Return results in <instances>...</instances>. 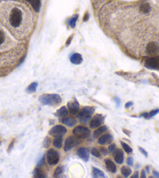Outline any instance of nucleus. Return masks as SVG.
Listing matches in <instances>:
<instances>
[{
  "instance_id": "f257e3e1",
  "label": "nucleus",
  "mask_w": 159,
  "mask_h": 178,
  "mask_svg": "<svg viewBox=\"0 0 159 178\" xmlns=\"http://www.w3.org/2000/svg\"><path fill=\"white\" fill-rule=\"evenodd\" d=\"M0 19L4 26L19 39L27 38L34 26V14L30 8L16 1L1 2Z\"/></svg>"
},
{
  "instance_id": "f03ea898",
  "label": "nucleus",
  "mask_w": 159,
  "mask_h": 178,
  "mask_svg": "<svg viewBox=\"0 0 159 178\" xmlns=\"http://www.w3.org/2000/svg\"><path fill=\"white\" fill-rule=\"evenodd\" d=\"M40 102L44 106H57L62 102V98L57 94H44L39 97Z\"/></svg>"
},
{
  "instance_id": "7ed1b4c3",
  "label": "nucleus",
  "mask_w": 159,
  "mask_h": 178,
  "mask_svg": "<svg viewBox=\"0 0 159 178\" xmlns=\"http://www.w3.org/2000/svg\"><path fill=\"white\" fill-rule=\"evenodd\" d=\"M95 111V108L91 106H85L77 114V118L82 124H87L91 119L93 113Z\"/></svg>"
},
{
  "instance_id": "20e7f679",
  "label": "nucleus",
  "mask_w": 159,
  "mask_h": 178,
  "mask_svg": "<svg viewBox=\"0 0 159 178\" xmlns=\"http://www.w3.org/2000/svg\"><path fill=\"white\" fill-rule=\"evenodd\" d=\"M143 51L145 54L151 57L158 56H159V42L157 41H150L144 47Z\"/></svg>"
},
{
  "instance_id": "39448f33",
  "label": "nucleus",
  "mask_w": 159,
  "mask_h": 178,
  "mask_svg": "<svg viewBox=\"0 0 159 178\" xmlns=\"http://www.w3.org/2000/svg\"><path fill=\"white\" fill-rule=\"evenodd\" d=\"M74 136L78 138H87L91 135V131L83 126H78L73 130Z\"/></svg>"
},
{
  "instance_id": "423d86ee",
  "label": "nucleus",
  "mask_w": 159,
  "mask_h": 178,
  "mask_svg": "<svg viewBox=\"0 0 159 178\" xmlns=\"http://www.w3.org/2000/svg\"><path fill=\"white\" fill-rule=\"evenodd\" d=\"M81 143L80 138H78L76 136H70L66 138L64 145V151L65 152H69L72 148L76 147V145H78Z\"/></svg>"
},
{
  "instance_id": "0eeeda50",
  "label": "nucleus",
  "mask_w": 159,
  "mask_h": 178,
  "mask_svg": "<svg viewBox=\"0 0 159 178\" xmlns=\"http://www.w3.org/2000/svg\"><path fill=\"white\" fill-rule=\"evenodd\" d=\"M59 160V154L56 150L53 148L48 149L47 152V162L51 166L56 165Z\"/></svg>"
},
{
  "instance_id": "6e6552de",
  "label": "nucleus",
  "mask_w": 159,
  "mask_h": 178,
  "mask_svg": "<svg viewBox=\"0 0 159 178\" xmlns=\"http://www.w3.org/2000/svg\"><path fill=\"white\" fill-rule=\"evenodd\" d=\"M144 66L152 70H159V56L149 57L145 60Z\"/></svg>"
},
{
  "instance_id": "1a4fd4ad",
  "label": "nucleus",
  "mask_w": 159,
  "mask_h": 178,
  "mask_svg": "<svg viewBox=\"0 0 159 178\" xmlns=\"http://www.w3.org/2000/svg\"><path fill=\"white\" fill-rule=\"evenodd\" d=\"M66 131H67V130L65 126H62V125H56L50 130L48 134L51 136H54L55 137H63V135L66 133Z\"/></svg>"
},
{
  "instance_id": "9d476101",
  "label": "nucleus",
  "mask_w": 159,
  "mask_h": 178,
  "mask_svg": "<svg viewBox=\"0 0 159 178\" xmlns=\"http://www.w3.org/2000/svg\"><path fill=\"white\" fill-rule=\"evenodd\" d=\"M104 117L101 114H97L96 116H94V118L92 119L90 123V127L92 129L98 128L101 126L103 123H104Z\"/></svg>"
},
{
  "instance_id": "9b49d317",
  "label": "nucleus",
  "mask_w": 159,
  "mask_h": 178,
  "mask_svg": "<svg viewBox=\"0 0 159 178\" xmlns=\"http://www.w3.org/2000/svg\"><path fill=\"white\" fill-rule=\"evenodd\" d=\"M67 107L69 109V110L71 114L73 115H76L80 111V105H79L78 102L76 101V99H73V101H71L70 102H68Z\"/></svg>"
},
{
  "instance_id": "f8f14e48",
  "label": "nucleus",
  "mask_w": 159,
  "mask_h": 178,
  "mask_svg": "<svg viewBox=\"0 0 159 178\" xmlns=\"http://www.w3.org/2000/svg\"><path fill=\"white\" fill-rule=\"evenodd\" d=\"M76 155H77L78 157H80L81 159L84 160V161L87 162L89 159V157H90V152H89L88 148L81 147L79 148L77 151H76Z\"/></svg>"
},
{
  "instance_id": "ddd939ff",
  "label": "nucleus",
  "mask_w": 159,
  "mask_h": 178,
  "mask_svg": "<svg viewBox=\"0 0 159 178\" xmlns=\"http://www.w3.org/2000/svg\"><path fill=\"white\" fill-rule=\"evenodd\" d=\"M61 122L64 125L70 126V127H73V126H74L76 124V120L73 116H66V117H63L61 120Z\"/></svg>"
},
{
  "instance_id": "4468645a",
  "label": "nucleus",
  "mask_w": 159,
  "mask_h": 178,
  "mask_svg": "<svg viewBox=\"0 0 159 178\" xmlns=\"http://www.w3.org/2000/svg\"><path fill=\"white\" fill-rule=\"evenodd\" d=\"M112 139H113V137H112V134H105L102 135V136L98 138V144H100V145H106V144L110 143V142L112 141Z\"/></svg>"
},
{
  "instance_id": "2eb2a0df",
  "label": "nucleus",
  "mask_w": 159,
  "mask_h": 178,
  "mask_svg": "<svg viewBox=\"0 0 159 178\" xmlns=\"http://www.w3.org/2000/svg\"><path fill=\"white\" fill-rule=\"evenodd\" d=\"M115 161L118 164H123L124 161V155L123 152L121 149H115V151L113 153Z\"/></svg>"
},
{
  "instance_id": "dca6fc26",
  "label": "nucleus",
  "mask_w": 159,
  "mask_h": 178,
  "mask_svg": "<svg viewBox=\"0 0 159 178\" xmlns=\"http://www.w3.org/2000/svg\"><path fill=\"white\" fill-rule=\"evenodd\" d=\"M70 62L75 65L81 64L83 62V57L79 53H73L70 56Z\"/></svg>"
},
{
  "instance_id": "f3484780",
  "label": "nucleus",
  "mask_w": 159,
  "mask_h": 178,
  "mask_svg": "<svg viewBox=\"0 0 159 178\" xmlns=\"http://www.w3.org/2000/svg\"><path fill=\"white\" fill-rule=\"evenodd\" d=\"M27 2H28L31 5L33 9L34 10L35 12L38 13L42 6V3H41V0H25Z\"/></svg>"
},
{
  "instance_id": "a211bd4d",
  "label": "nucleus",
  "mask_w": 159,
  "mask_h": 178,
  "mask_svg": "<svg viewBox=\"0 0 159 178\" xmlns=\"http://www.w3.org/2000/svg\"><path fill=\"white\" fill-rule=\"evenodd\" d=\"M92 175L94 178H108L103 171L95 167L92 168Z\"/></svg>"
},
{
  "instance_id": "6ab92c4d",
  "label": "nucleus",
  "mask_w": 159,
  "mask_h": 178,
  "mask_svg": "<svg viewBox=\"0 0 159 178\" xmlns=\"http://www.w3.org/2000/svg\"><path fill=\"white\" fill-rule=\"evenodd\" d=\"M104 163H105L106 167L110 172H112L113 173L116 172V166L112 160L109 159H104Z\"/></svg>"
},
{
  "instance_id": "aec40b11",
  "label": "nucleus",
  "mask_w": 159,
  "mask_h": 178,
  "mask_svg": "<svg viewBox=\"0 0 159 178\" xmlns=\"http://www.w3.org/2000/svg\"><path fill=\"white\" fill-rule=\"evenodd\" d=\"M107 131H108L107 126H99V127H98L97 130H95L94 133H93V137H94V138H97V137H98V136H100V135L104 134Z\"/></svg>"
},
{
  "instance_id": "412c9836",
  "label": "nucleus",
  "mask_w": 159,
  "mask_h": 178,
  "mask_svg": "<svg viewBox=\"0 0 159 178\" xmlns=\"http://www.w3.org/2000/svg\"><path fill=\"white\" fill-rule=\"evenodd\" d=\"M68 113H69V112H68L66 107V106H63V107H61L59 109H58L55 115L56 116H58V117H63H63L67 116Z\"/></svg>"
},
{
  "instance_id": "4be33fe9",
  "label": "nucleus",
  "mask_w": 159,
  "mask_h": 178,
  "mask_svg": "<svg viewBox=\"0 0 159 178\" xmlns=\"http://www.w3.org/2000/svg\"><path fill=\"white\" fill-rule=\"evenodd\" d=\"M34 178H45L44 172L40 167H36L34 170Z\"/></svg>"
},
{
  "instance_id": "5701e85b",
  "label": "nucleus",
  "mask_w": 159,
  "mask_h": 178,
  "mask_svg": "<svg viewBox=\"0 0 159 178\" xmlns=\"http://www.w3.org/2000/svg\"><path fill=\"white\" fill-rule=\"evenodd\" d=\"M121 173L124 177L127 178L132 173V170L129 166H123V167L121 168Z\"/></svg>"
},
{
  "instance_id": "b1692460",
  "label": "nucleus",
  "mask_w": 159,
  "mask_h": 178,
  "mask_svg": "<svg viewBox=\"0 0 159 178\" xmlns=\"http://www.w3.org/2000/svg\"><path fill=\"white\" fill-rule=\"evenodd\" d=\"M78 17H79L78 14H75V15L73 16H72V17L69 20L68 22H69V25L70 26V27H72V28H74V27H75L76 21L78 20Z\"/></svg>"
},
{
  "instance_id": "393cba45",
  "label": "nucleus",
  "mask_w": 159,
  "mask_h": 178,
  "mask_svg": "<svg viewBox=\"0 0 159 178\" xmlns=\"http://www.w3.org/2000/svg\"><path fill=\"white\" fill-rule=\"evenodd\" d=\"M38 84L37 82H33L31 83L30 85L27 88L26 91H27V92H28V93H33L34 92V91H36L37 90V88H38Z\"/></svg>"
},
{
  "instance_id": "a878e982",
  "label": "nucleus",
  "mask_w": 159,
  "mask_h": 178,
  "mask_svg": "<svg viewBox=\"0 0 159 178\" xmlns=\"http://www.w3.org/2000/svg\"><path fill=\"white\" fill-rule=\"evenodd\" d=\"M64 172V167L63 166H59L55 169V172H54V177L55 178H59L60 176L62 175Z\"/></svg>"
},
{
  "instance_id": "bb28decb",
  "label": "nucleus",
  "mask_w": 159,
  "mask_h": 178,
  "mask_svg": "<svg viewBox=\"0 0 159 178\" xmlns=\"http://www.w3.org/2000/svg\"><path fill=\"white\" fill-rule=\"evenodd\" d=\"M53 145L55 148H60L62 147V145H63V139H62V137H55V139L53 140Z\"/></svg>"
},
{
  "instance_id": "cd10ccee",
  "label": "nucleus",
  "mask_w": 159,
  "mask_h": 178,
  "mask_svg": "<svg viewBox=\"0 0 159 178\" xmlns=\"http://www.w3.org/2000/svg\"><path fill=\"white\" fill-rule=\"evenodd\" d=\"M121 145H122L123 150H124L126 153H128V154H130V153L133 152V149H132V148H131L129 145H127L126 143H125V142H121Z\"/></svg>"
},
{
  "instance_id": "c85d7f7f",
  "label": "nucleus",
  "mask_w": 159,
  "mask_h": 178,
  "mask_svg": "<svg viewBox=\"0 0 159 178\" xmlns=\"http://www.w3.org/2000/svg\"><path fill=\"white\" fill-rule=\"evenodd\" d=\"M91 153L92 155H94V156H95V157H97V158L101 157V152H100L99 150L97 149L96 148H93L91 149Z\"/></svg>"
},
{
  "instance_id": "c756f323",
  "label": "nucleus",
  "mask_w": 159,
  "mask_h": 178,
  "mask_svg": "<svg viewBox=\"0 0 159 178\" xmlns=\"http://www.w3.org/2000/svg\"><path fill=\"white\" fill-rule=\"evenodd\" d=\"M159 113V109H153V110H151V112H149L148 113V115H149V118H151V117H153V116H156L157 114Z\"/></svg>"
},
{
  "instance_id": "7c9ffc66",
  "label": "nucleus",
  "mask_w": 159,
  "mask_h": 178,
  "mask_svg": "<svg viewBox=\"0 0 159 178\" xmlns=\"http://www.w3.org/2000/svg\"><path fill=\"white\" fill-rule=\"evenodd\" d=\"M115 149H116V147H115V144H111V145L109 146V148H108V151H109V153H112V154L114 153Z\"/></svg>"
},
{
  "instance_id": "2f4dec72",
  "label": "nucleus",
  "mask_w": 159,
  "mask_h": 178,
  "mask_svg": "<svg viewBox=\"0 0 159 178\" xmlns=\"http://www.w3.org/2000/svg\"><path fill=\"white\" fill-rule=\"evenodd\" d=\"M43 145L44 148H48L50 145V138L48 137H45L44 142H43Z\"/></svg>"
},
{
  "instance_id": "473e14b6",
  "label": "nucleus",
  "mask_w": 159,
  "mask_h": 178,
  "mask_svg": "<svg viewBox=\"0 0 159 178\" xmlns=\"http://www.w3.org/2000/svg\"><path fill=\"white\" fill-rule=\"evenodd\" d=\"M99 151H100V152L102 153V155H104V156H105V155H107L108 153H109V151H108L107 148H104V147L100 148Z\"/></svg>"
},
{
  "instance_id": "72a5a7b5",
  "label": "nucleus",
  "mask_w": 159,
  "mask_h": 178,
  "mask_svg": "<svg viewBox=\"0 0 159 178\" xmlns=\"http://www.w3.org/2000/svg\"><path fill=\"white\" fill-rule=\"evenodd\" d=\"M138 149H139V151H140V152H141V153H142V154L144 155V156H145V157L147 158V156H148V154H147V152L146 150L144 149V148H141V147H139Z\"/></svg>"
},
{
  "instance_id": "f704fd0d",
  "label": "nucleus",
  "mask_w": 159,
  "mask_h": 178,
  "mask_svg": "<svg viewBox=\"0 0 159 178\" xmlns=\"http://www.w3.org/2000/svg\"><path fill=\"white\" fill-rule=\"evenodd\" d=\"M126 163H127L128 166H131L133 165V157H128L127 159H126Z\"/></svg>"
},
{
  "instance_id": "c9c22d12",
  "label": "nucleus",
  "mask_w": 159,
  "mask_h": 178,
  "mask_svg": "<svg viewBox=\"0 0 159 178\" xmlns=\"http://www.w3.org/2000/svg\"><path fill=\"white\" fill-rule=\"evenodd\" d=\"M44 155H42V158L40 159L39 162L38 163V166L40 167V166H42V165H44Z\"/></svg>"
},
{
  "instance_id": "e433bc0d",
  "label": "nucleus",
  "mask_w": 159,
  "mask_h": 178,
  "mask_svg": "<svg viewBox=\"0 0 159 178\" xmlns=\"http://www.w3.org/2000/svg\"><path fill=\"white\" fill-rule=\"evenodd\" d=\"M133 105V102H128L127 103H126L125 105V108L126 109H129L130 107H131V106Z\"/></svg>"
},
{
  "instance_id": "4c0bfd02",
  "label": "nucleus",
  "mask_w": 159,
  "mask_h": 178,
  "mask_svg": "<svg viewBox=\"0 0 159 178\" xmlns=\"http://www.w3.org/2000/svg\"><path fill=\"white\" fill-rule=\"evenodd\" d=\"M89 17H90V15H89V13H85V15H84L83 21H84V22H86V21H87L89 20Z\"/></svg>"
},
{
  "instance_id": "58836bf2",
  "label": "nucleus",
  "mask_w": 159,
  "mask_h": 178,
  "mask_svg": "<svg viewBox=\"0 0 159 178\" xmlns=\"http://www.w3.org/2000/svg\"><path fill=\"white\" fill-rule=\"evenodd\" d=\"M141 178H147V176H146V172H145V170H143L141 171Z\"/></svg>"
},
{
  "instance_id": "ea45409f",
  "label": "nucleus",
  "mask_w": 159,
  "mask_h": 178,
  "mask_svg": "<svg viewBox=\"0 0 159 178\" xmlns=\"http://www.w3.org/2000/svg\"><path fill=\"white\" fill-rule=\"evenodd\" d=\"M72 38H73V36L70 37V38L68 39L67 41H66V46H69V45H70V42H71V41H72Z\"/></svg>"
},
{
  "instance_id": "a19ab883",
  "label": "nucleus",
  "mask_w": 159,
  "mask_h": 178,
  "mask_svg": "<svg viewBox=\"0 0 159 178\" xmlns=\"http://www.w3.org/2000/svg\"><path fill=\"white\" fill-rule=\"evenodd\" d=\"M130 178H139V172L138 171H136L135 173H133V176Z\"/></svg>"
},
{
  "instance_id": "79ce46f5",
  "label": "nucleus",
  "mask_w": 159,
  "mask_h": 178,
  "mask_svg": "<svg viewBox=\"0 0 159 178\" xmlns=\"http://www.w3.org/2000/svg\"><path fill=\"white\" fill-rule=\"evenodd\" d=\"M141 116H143V117H144V118H146V119H150L149 118L148 113H143L141 114Z\"/></svg>"
},
{
  "instance_id": "37998d69",
  "label": "nucleus",
  "mask_w": 159,
  "mask_h": 178,
  "mask_svg": "<svg viewBox=\"0 0 159 178\" xmlns=\"http://www.w3.org/2000/svg\"><path fill=\"white\" fill-rule=\"evenodd\" d=\"M153 175H154V177L155 178H159V173L158 172H157L156 170L153 171Z\"/></svg>"
},
{
  "instance_id": "c03bdc74",
  "label": "nucleus",
  "mask_w": 159,
  "mask_h": 178,
  "mask_svg": "<svg viewBox=\"0 0 159 178\" xmlns=\"http://www.w3.org/2000/svg\"><path fill=\"white\" fill-rule=\"evenodd\" d=\"M13 145H14V141H13V142H12V143H10V146H9L8 152H10V150L13 148Z\"/></svg>"
},
{
  "instance_id": "a18cd8bd",
  "label": "nucleus",
  "mask_w": 159,
  "mask_h": 178,
  "mask_svg": "<svg viewBox=\"0 0 159 178\" xmlns=\"http://www.w3.org/2000/svg\"><path fill=\"white\" fill-rule=\"evenodd\" d=\"M114 100H115V102H116V104H117V106H119V104H120L119 98H114Z\"/></svg>"
},
{
  "instance_id": "49530a36",
  "label": "nucleus",
  "mask_w": 159,
  "mask_h": 178,
  "mask_svg": "<svg viewBox=\"0 0 159 178\" xmlns=\"http://www.w3.org/2000/svg\"><path fill=\"white\" fill-rule=\"evenodd\" d=\"M145 170V172H146V173H150V166H147L146 167H145V170Z\"/></svg>"
},
{
  "instance_id": "de8ad7c7",
  "label": "nucleus",
  "mask_w": 159,
  "mask_h": 178,
  "mask_svg": "<svg viewBox=\"0 0 159 178\" xmlns=\"http://www.w3.org/2000/svg\"><path fill=\"white\" fill-rule=\"evenodd\" d=\"M117 178H123L121 176H117Z\"/></svg>"
},
{
  "instance_id": "09e8293b",
  "label": "nucleus",
  "mask_w": 159,
  "mask_h": 178,
  "mask_svg": "<svg viewBox=\"0 0 159 178\" xmlns=\"http://www.w3.org/2000/svg\"><path fill=\"white\" fill-rule=\"evenodd\" d=\"M149 178H154V177H149Z\"/></svg>"
}]
</instances>
